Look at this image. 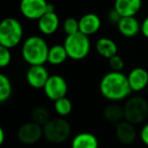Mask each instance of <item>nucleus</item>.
<instances>
[{"mask_svg": "<svg viewBox=\"0 0 148 148\" xmlns=\"http://www.w3.org/2000/svg\"><path fill=\"white\" fill-rule=\"evenodd\" d=\"M99 91L106 99L112 103L125 101L133 92L127 75L117 71H110L103 75L99 82Z\"/></svg>", "mask_w": 148, "mask_h": 148, "instance_id": "nucleus-1", "label": "nucleus"}, {"mask_svg": "<svg viewBox=\"0 0 148 148\" xmlns=\"http://www.w3.org/2000/svg\"><path fill=\"white\" fill-rule=\"evenodd\" d=\"M49 46L44 38L41 36H31L23 41L21 46V57L29 64L33 65H44L48 62Z\"/></svg>", "mask_w": 148, "mask_h": 148, "instance_id": "nucleus-2", "label": "nucleus"}, {"mask_svg": "<svg viewBox=\"0 0 148 148\" xmlns=\"http://www.w3.org/2000/svg\"><path fill=\"white\" fill-rule=\"evenodd\" d=\"M23 38V27L14 17H6L0 23V46L8 49L16 47Z\"/></svg>", "mask_w": 148, "mask_h": 148, "instance_id": "nucleus-3", "label": "nucleus"}, {"mask_svg": "<svg viewBox=\"0 0 148 148\" xmlns=\"http://www.w3.org/2000/svg\"><path fill=\"white\" fill-rule=\"evenodd\" d=\"M63 45L67 51L68 57L75 61L83 60L90 53L91 44L89 37L80 32L66 36Z\"/></svg>", "mask_w": 148, "mask_h": 148, "instance_id": "nucleus-4", "label": "nucleus"}, {"mask_svg": "<svg viewBox=\"0 0 148 148\" xmlns=\"http://www.w3.org/2000/svg\"><path fill=\"white\" fill-rule=\"evenodd\" d=\"M44 138L51 143L60 144L67 141L71 135L69 122L62 117L52 118L43 127Z\"/></svg>", "mask_w": 148, "mask_h": 148, "instance_id": "nucleus-5", "label": "nucleus"}, {"mask_svg": "<svg viewBox=\"0 0 148 148\" xmlns=\"http://www.w3.org/2000/svg\"><path fill=\"white\" fill-rule=\"evenodd\" d=\"M123 107L125 120L133 125L143 123L148 117V101L141 95L130 97Z\"/></svg>", "mask_w": 148, "mask_h": 148, "instance_id": "nucleus-6", "label": "nucleus"}, {"mask_svg": "<svg viewBox=\"0 0 148 148\" xmlns=\"http://www.w3.org/2000/svg\"><path fill=\"white\" fill-rule=\"evenodd\" d=\"M19 10L27 19L39 21L49 10V2L47 0H21Z\"/></svg>", "mask_w": 148, "mask_h": 148, "instance_id": "nucleus-7", "label": "nucleus"}, {"mask_svg": "<svg viewBox=\"0 0 148 148\" xmlns=\"http://www.w3.org/2000/svg\"><path fill=\"white\" fill-rule=\"evenodd\" d=\"M43 89L46 97L51 101H55L66 97L68 92V84L63 76L54 74V75H50Z\"/></svg>", "mask_w": 148, "mask_h": 148, "instance_id": "nucleus-8", "label": "nucleus"}, {"mask_svg": "<svg viewBox=\"0 0 148 148\" xmlns=\"http://www.w3.org/2000/svg\"><path fill=\"white\" fill-rule=\"evenodd\" d=\"M42 137H44L43 126L33 121L21 125L17 131V139L25 145L37 143L42 139Z\"/></svg>", "mask_w": 148, "mask_h": 148, "instance_id": "nucleus-9", "label": "nucleus"}, {"mask_svg": "<svg viewBox=\"0 0 148 148\" xmlns=\"http://www.w3.org/2000/svg\"><path fill=\"white\" fill-rule=\"evenodd\" d=\"M49 77V71L44 65L29 66L25 74V78L29 85L36 89L44 88Z\"/></svg>", "mask_w": 148, "mask_h": 148, "instance_id": "nucleus-10", "label": "nucleus"}, {"mask_svg": "<svg viewBox=\"0 0 148 148\" xmlns=\"http://www.w3.org/2000/svg\"><path fill=\"white\" fill-rule=\"evenodd\" d=\"M130 87L133 92H140L147 88L148 71L143 67H135L127 75Z\"/></svg>", "mask_w": 148, "mask_h": 148, "instance_id": "nucleus-11", "label": "nucleus"}, {"mask_svg": "<svg viewBox=\"0 0 148 148\" xmlns=\"http://www.w3.org/2000/svg\"><path fill=\"white\" fill-rule=\"evenodd\" d=\"M115 134L118 141L124 145L132 144L137 138V131L135 125L129 123L126 120H123L120 123L116 124Z\"/></svg>", "mask_w": 148, "mask_h": 148, "instance_id": "nucleus-12", "label": "nucleus"}, {"mask_svg": "<svg viewBox=\"0 0 148 148\" xmlns=\"http://www.w3.org/2000/svg\"><path fill=\"white\" fill-rule=\"evenodd\" d=\"M60 27V18L56 11H48L38 21V29L43 35L52 36Z\"/></svg>", "mask_w": 148, "mask_h": 148, "instance_id": "nucleus-13", "label": "nucleus"}, {"mask_svg": "<svg viewBox=\"0 0 148 148\" xmlns=\"http://www.w3.org/2000/svg\"><path fill=\"white\" fill-rule=\"evenodd\" d=\"M101 27V17L95 13H86L79 18V32L88 37L97 34Z\"/></svg>", "mask_w": 148, "mask_h": 148, "instance_id": "nucleus-14", "label": "nucleus"}, {"mask_svg": "<svg viewBox=\"0 0 148 148\" xmlns=\"http://www.w3.org/2000/svg\"><path fill=\"white\" fill-rule=\"evenodd\" d=\"M117 27L119 33L126 38H134L141 33V23L135 16L122 17Z\"/></svg>", "mask_w": 148, "mask_h": 148, "instance_id": "nucleus-15", "label": "nucleus"}, {"mask_svg": "<svg viewBox=\"0 0 148 148\" xmlns=\"http://www.w3.org/2000/svg\"><path fill=\"white\" fill-rule=\"evenodd\" d=\"M142 7V0H115L114 8L122 17L135 16Z\"/></svg>", "mask_w": 148, "mask_h": 148, "instance_id": "nucleus-16", "label": "nucleus"}, {"mask_svg": "<svg viewBox=\"0 0 148 148\" xmlns=\"http://www.w3.org/2000/svg\"><path fill=\"white\" fill-rule=\"evenodd\" d=\"M95 50L99 56L106 59H110L118 54V46L114 40L110 38H99L95 43Z\"/></svg>", "mask_w": 148, "mask_h": 148, "instance_id": "nucleus-17", "label": "nucleus"}, {"mask_svg": "<svg viewBox=\"0 0 148 148\" xmlns=\"http://www.w3.org/2000/svg\"><path fill=\"white\" fill-rule=\"evenodd\" d=\"M71 148H99V139L89 132H82L74 136Z\"/></svg>", "mask_w": 148, "mask_h": 148, "instance_id": "nucleus-18", "label": "nucleus"}, {"mask_svg": "<svg viewBox=\"0 0 148 148\" xmlns=\"http://www.w3.org/2000/svg\"><path fill=\"white\" fill-rule=\"evenodd\" d=\"M103 118L108 122L113 124H118L125 120V115H124V107L119 105L118 103H111L103 109Z\"/></svg>", "mask_w": 148, "mask_h": 148, "instance_id": "nucleus-19", "label": "nucleus"}, {"mask_svg": "<svg viewBox=\"0 0 148 148\" xmlns=\"http://www.w3.org/2000/svg\"><path fill=\"white\" fill-rule=\"evenodd\" d=\"M68 54L64 45H54L50 47L48 55V63L51 65H61L68 59Z\"/></svg>", "mask_w": 148, "mask_h": 148, "instance_id": "nucleus-20", "label": "nucleus"}, {"mask_svg": "<svg viewBox=\"0 0 148 148\" xmlns=\"http://www.w3.org/2000/svg\"><path fill=\"white\" fill-rule=\"evenodd\" d=\"M31 118H32V121L43 126V127L52 119L49 110L47 108L43 107V106H37V107L34 108L32 110Z\"/></svg>", "mask_w": 148, "mask_h": 148, "instance_id": "nucleus-21", "label": "nucleus"}, {"mask_svg": "<svg viewBox=\"0 0 148 148\" xmlns=\"http://www.w3.org/2000/svg\"><path fill=\"white\" fill-rule=\"evenodd\" d=\"M54 110L59 117L65 118L71 114L73 110V105L67 97H64L54 101Z\"/></svg>", "mask_w": 148, "mask_h": 148, "instance_id": "nucleus-22", "label": "nucleus"}, {"mask_svg": "<svg viewBox=\"0 0 148 148\" xmlns=\"http://www.w3.org/2000/svg\"><path fill=\"white\" fill-rule=\"evenodd\" d=\"M12 93V84L8 76L4 73L0 74V103L8 101Z\"/></svg>", "mask_w": 148, "mask_h": 148, "instance_id": "nucleus-23", "label": "nucleus"}, {"mask_svg": "<svg viewBox=\"0 0 148 148\" xmlns=\"http://www.w3.org/2000/svg\"><path fill=\"white\" fill-rule=\"evenodd\" d=\"M62 27H63L64 33L66 36L73 35L79 32V19H76L75 17H67L62 23Z\"/></svg>", "mask_w": 148, "mask_h": 148, "instance_id": "nucleus-24", "label": "nucleus"}, {"mask_svg": "<svg viewBox=\"0 0 148 148\" xmlns=\"http://www.w3.org/2000/svg\"><path fill=\"white\" fill-rule=\"evenodd\" d=\"M12 56H11L10 49L0 46V67L5 68L8 66L11 62Z\"/></svg>", "mask_w": 148, "mask_h": 148, "instance_id": "nucleus-25", "label": "nucleus"}, {"mask_svg": "<svg viewBox=\"0 0 148 148\" xmlns=\"http://www.w3.org/2000/svg\"><path fill=\"white\" fill-rule=\"evenodd\" d=\"M109 65L112 71L122 72L124 66H125V62H124L123 58L117 54V55L113 56V57L109 59Z\"/></svg>", "mask_w": 148, "mask_h": 148, "instance_id": "nucleus-26", "label": "nucleus"}, {"mask_svg": "<svg viewBox=\"0 0 148 148\" xmlns=\"http://www.w3.org/2000/svg\"><path fill=\"white\" fill-rule=\"evenodd\" d=\"M122 16L120 15V13L116 10L115 8H112L111 10L108 12V21H110L111 23H115V25H118L119 21H121Z\"/></svg>", "mask_w": 148, "mask_h": 148, "instance_id": "nucleus-27", "label": "nucleus"}, {"mask_svg": "<svg viewBox=\"0 0 148 148\" xmlns=\"http://www.w3.org/2000/svg\"><path fill=\"white\" fill-rule=\"evenodd\" d=\"M140 139L144 145L148 146V123L142 127L141 131H140Z\"/></svg>", "mask_w": 148, "mask_h": 148, "instance_id": "nucleus-28", "label": "nucleus"}, {"mask_svg": "<svg viewBox=\"0 0 148 148\" xmlns=\"http://www.w3.org/2000/svg\"><path fill=\"white\" fill-rule=\"evenodd\" d=\"M141 34L143 35V37L148 39V16L145 17L141 23Z\"/></svg>", "mask_w": 148, "mask_h": 148, "instance_id": "nucleus-29", "label": "nucleus"}, {"mask_svg": "<svg viewBox=\"0 0 148 148\" xmlns=\"http://www.w3.org/2000/svg\"><path fill=\"white\" fill-rule=\"evenodd\" d=\"M5 141V132L2 128H0V145H2Z\"/></svg>", "mask_w": 148, "mask_h": 148, "instance_id": "nucleus-30", "label": "nucleus"}, {"mask_svg": "<svg viewBox=\"0 0 148 148\" xmlns=\"http://www.w3.org/2000/svg\"><path fill=\"white\" fill-rule=\"evenodd\" d=\"M146 90H147V92H148V85H147V88H146Z\"/></svg>", "mask_w": 148, "mask_h": 148, "instance_id": "nucleus-31", "label": "nucleus"}]
</instances>
